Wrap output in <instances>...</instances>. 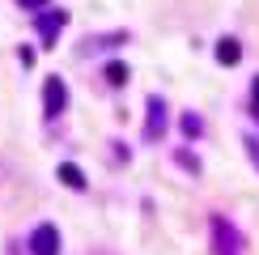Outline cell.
I'll use <instances>...</instances> for the list:
<instances>
[{"label":"cell","mask_w":259,"mask_h":255,"mask_svg":"<svg viewBox=\"0 0 259 255\" xmlns=\"http://www.w3.org/2000/svg\"><path fill=\"white\" fill-rule=\"evenodd\" d=\"M208 234H212V255H246V238L225 212L208 217Z\"/></svg>","instance_id":"obj_1"},{"label":"cell","mask_w":259,"mask_h":255,"mask_svg":"<svg viewBox=\"0 0 259 255\" xmlns=\"http://www.w3.org/2000/svg\"><path fill=\"white\" fill-rule=\"evenodd\" d=\"M64 106H68V85L60 77H47L42 81V119H60Z\"/></svg>","instance_id":"obj_2"},{"label":"cell","mask_w":259,"mask_h":255,"mask_svg":"<svg viewBox=\"0 0 259 255\" xmlns=\"http://www.w3.org/2000/svg\"><path fill=\"white\" fill-rule=\"evenodd\" d=\"M145 111H149V119H145V141H161V132H166V123H170L166 98H161V94H149V98H145Z\"/></svg>","instance_id":"obj_3"},{"label":"cell","mask_w":259,"mask_h":255,"mask_svg":"<svg viewBox=\"0 0 259 255\" xmlns=\"http://www.w3.org/2000/svg\"><path fill=\"white\" fill-rule=\"evenodd\" d=\"M34 26H38V38H42V47H56L60 30L68 26V13H64V9H42V13H34Z\"/></svg>","instance_id":"obj_4"},{"label":"cell","mask_w":259,"mask_h":255,"mask_svg":"<svg viewBox=\"0 0 259 255\" xmlns=\"http://www.w3.org/2000/svg\"><path fill=\"white\" fill-rule=\"evenodd\" d=\"M60 226H51V221H42V226L30 230V255H60Z\"/></svg>","instance_id":"obj_5"},{"label":"cell","mask_w":259,"mask_h":255,"mask_svg":"<svg viewBox=\"0 0 259 255\" xmlns=\"http://www.w3.org/2000/svg\"><path fill=\"white\" fill-rule=\"evenodd\" d=\"M238 60H242V42H238V38H217V64L234 68Z\"/></svg>","instance_id":"obj_6"},{"label":"cell","mask_w":259,"mask_h":255,"mask_svg":"<svg viewBox=\"0 0 259 255\" xmlns=\"http://www.w3.org/2000/svg\"><path fill=\"white\" fill-rule=\"evenodd\" d=\"M56 175H60V183H64V187L85 191V170H81L77 162H60V170H56Z\"/></svg>","instance_id":"obj_7"},{"label":"cell","mask_w":259,"mask_h":255,"mask_svg":"<svg viewBox=\"0 0 259 255\" xmlns=\"http://www.w3.org/2000/svg\"><path fill=\"white\" fill-rule=\"evenodd\" d=\"M102 77H106V85L119 90V85H127V64H123V60H111V64L102 68Z\"/></svg>","instance_id":"obj_8"},{"label":"cell","mask_w":259,"mask_h":255,"mask_svg":"<svg viewBox=\"0 0 259 255\" xmlns=\"http://www.w3.org/2000/svg\"><path fill=\"white\" fill-rule=\"evenodd\" d=\"M179 123H183V136H187V141H196V136L204 132V119H200L196 111H183V119H179Z\"/></svg>","instance_id":"obj_9"},{"label":"cell","mask_w":259,"mask_h":255,"mask_svg":"<svg viewBox=\"0 0 259 255\" xmlns=\"http://www.w3.org/2000/svg\"><path fill=\"white\" fill-rule=\"evenodd\" d=\"M242 145H246V157H251V166L259 170V136H246Z\"/></svg>","instance_id":"obj_10"},{"label":"cell","mask_w":259,"mask_h":255,"mask_svg":"<svg viewBox=\"0 0 259 255\" xmlns=\"http://www.w3.org/2000/svg\"><path fill=\"white\" fill-rule=\"evenodd\" d=\"M179 166H187L191 175H200V157H191L187 149H179Z\"/></svg>","instance_id":"obj_11"},{"label":"cell","mask_w":259,"mask_h":255,"mask_svg":"<svg viewBox=\"0 0 259 255\" xmlns=\"http://www.w3.org/2000/svg\"><path fill=\"white\" fill-rule=\"evenodd\" d=\"M17 5H21V9H26V13H38V9H47V5H51V0H17Z\"/></svg>","instance_id":"obj_12"},{"label":"cell","mask_w":259,"mask_h":255,"mask_svg":"<svg viewBox=\"0 0 259 255\" xmlns=\"http://www.w3.org/2000/svg\"><path fill=\"white\" fill-rule=\"evenodd\" d=\"M251 102H255V106H259V77H255V81H251Z\"/></svg>","instance_id":"obj_13"}]
</instances>
